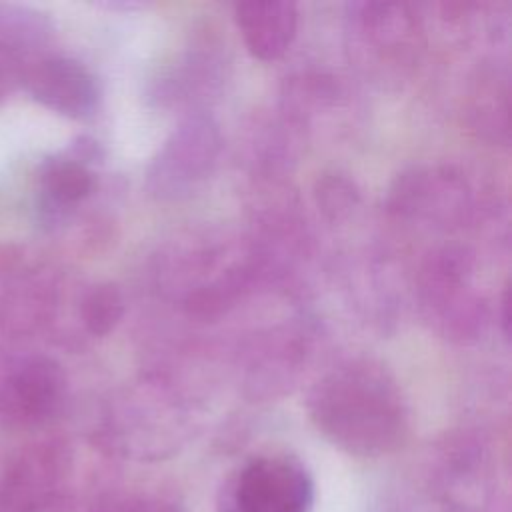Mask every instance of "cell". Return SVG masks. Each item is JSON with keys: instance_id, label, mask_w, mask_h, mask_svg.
<instances>
[{"instance_id": "obj_1", "label": "cell", "mask_w": 512, "mask_h": 512, "mask_svg": "<svg viewBox=\"0 0 512 512\" xmlns=\"http://www.w3.org/2000/svg\"><path fill=\"white\" fill-rule=\"evenodd\" d=\"M306 410L330 444L358 458L396 452L410 430L408 408L396 382L368 362H352L324 374L310 388Z\"/></svg>"}, {"instance_id": "obj_2", "label": "cell", "mask_w": 512, "mask_h": 512, "mask_svg": "<svg viewBox=\"0 0 512 512\" xmlns=\"http://www.w3.org/2000/svg\"><path fill=\"white\" fill-rule=\"evenodd\" d=\"M310 470L292 454H258L218 486L214 512H314Z\"/></svg>"}, {"instance_id": "obj_3", "label": "cell", "mask_w": 512, "mask_h": 512, "mask_svg": "<svg viewBox=\"0 0 512 512\" xmlns=\"http://www.w3.org/2000/svg\"><path fill=\"white\" fill-rule=\"evenodd\" d=\"M74 454L60 438H48L16 452L0 474V512H68Z\"/></svg>"}, {"instance_id": "obj_4", "label": "cell", "mask_w": 512, "mask_h": 512, "mask_svg": "<svg viewBox=\"0 0 512 512\" xmlns=\"http://www.w3.org/2000/svg\"><path fill=\"white\" fill-rule=\"evenodd\" d=\"M494 492V468L486 446L462 434L446 438L432 454L418 504L426 512H486Z\"/></svg>"}, {"instance_id": "obj_5", "label": "cell", "mask_w": 512, "mask_h": 512, "mask_svg": "<svg viewBox=\"0 0 512 512\" xmlns=\"http://www.w3.org/2000/svg\"><path fill=\"white\" fill-rule=\"evenodd\" d=\"M68 400L58 360L40 352L0 356V424L34 430L54 422Z\"/></svg>"}, {"instance_id": "obj_6", "label": "cell", "mask_w": 512, "mask_h": 512, "mask_svg": "<svg viewBox=\"0 0 512 512\" xmlns=\"http://www.w3.org/2000/svg\"><path fill=\"white\" fill-rule=\"evenodd\" d=\"M186 440V420L176 400L156 394L112 408L100 430L104 450L140 460L166 458Z\"/></svg>"}, {"instance_id": "obj_7", "label": "cell", "mask_w": 512, "mask_h": 512, "mask_svg": "<svg viewBox=\"0 0 512 512\" xmlns=\"http://www.w3.org/2000/svg\"><path fill=\"white\" fill-rule=\"evenodd\" d=\"M218 152L220 132L214 120L204 114L188 116L148 166V192L158 200L188 196L212 172Z\"/></svg>"}, {"instance_id": "obj_8", "label": "cell", "mask_w": 512, "mask_h": 512, "mask_svg": "<svg viewBox=\"0 0 512 512\" xmlns=\"http://www.w3.org/2000/svg\"><path fill=\"white\" fill-rule=\"evenodd\" d=\"M352 50L364 68L404 70L420 48V24L408 6L362 2L350 6Z\"/></svg>"}, {"instance_id": "obj_9", "label": "cell", "mask_w": 512, "mask_h": 512, "mask_svg": "<svg viewBox=\"0 0 512 512\" xmlns=\"http://www.w3.org/2000/svg\"><path fill=\"white\" fill-rule=\"evenodd\" d=\"M62 304L58 274L34 260L0 288V334L12 340L38 338L52 330Z\"/></svg>"}, {"instance_id": "obj_10", "label": "cell", "mask_w": 512, "mask_h": 512, "mask_svg": "<svg viewBox=\"0 0 512 512\" xmlns=\"http://www.w3.org/2000/svg\"><path fill=\"white\" fill-rule=\"evenodd\" d=\"M20 88L40 106L72 120L90 118L100 100L96 76L76 58L58 52L26 66Z\"/></svg>"}, {"instance_id": "obj_11", "label": "cell", "mask_w": 512, "mask_h": 512, "mask_svg": "<svg viewBox=\"0 0 512 512\" xmlns=\"http://www.w3.org/2000/svg\"><path fill=\"white\" fill-rule=\"evenodd\" d=\"M96 176L92 166L70 152L46 156L38 164L34 188V214L44 230L60 228L72 212L92 196Z\"/></svg>"}, {"instance_id": "obj_12", "label": "cell", "mask_w": 512, "mask_h": 512, "mask_svg": "<svg viewBox=\"0 0 512 512\" xmlns=\"http://www.w3.org/2000/svg\"><path fill=\"white\" fill-rule=\"evenodd\" d=\"M390 206L402 216L452 222L464 216L468 192L458 174L450 170L412 168L398 176L390 190Z\"/></svg>"}, {"instance_id": "obj_13", "label": "cell", "mask_w": 512, "mask_h": 512, "mask_svg": "<svg viewBox=\"0 0 512 512\" xmlns=\"http://www.w3.org/2000/svg\"><path fill=\"white\" fill-rule=\"evenodd\" d=\"M234 20L248 52L264 62L286 54L296 38L298 8L284 0H252L234 6Z\"/></svg>"}, {"instance_id": "obj_14", "label": "cell", "mask_w": 512, "mask_h": 512, "mask_svg": "<svg viewBox=\"0 0 512 512\" xmlns=\"http://www.w3.org/2000/svg\"><path fill=\"white\" fill-rule=\"evenodd\" d=\"M56 36L50 16L34 6L0 2V58L24 72L40 56L52 52Z\"/></svg>"}, {"instance_id": "obj_15", "label": "cell", "mask_w": 512, "mask_h": 512, "mask_svg": "<svg viewBox=\"0 0 512 512\" xmlns=\"http://www.w3.org/2000/svg\"><path fill=\"white\" fill-rule=\"evenodd\" d=\"M126 310L122 290L112 282H98L80 294L76 314L84 332L90 336L110 334Z\"/></svg>"}, {"instance_id": "obj_16", "label": "cell", "mask_w": 512, "mask_h": 512, "mask_svg": "<svg viewBox=\"0 0 512 512\" xmlns=\"http://www.w3.org/2000/svg\"><path fill=\"white\" fill-rule=\"evenodd\" d=\"M90 512H188L182 500L150 488L104 490Z\"/></svg>"}, {"instance_id": "obj_17", "label": "cell", "mask_w": 512, "mask_h": 512, "mask_svg": "<svg viewBox=\"0 0 512 512\" xmlns=\"http://www.w3.org/2000/svg\"><path fill=\"white\" fill-rule=\"evenodd\" d=\"M314 198H316L320 212L328 220L336 222V220L346 218L356 208L360 194L352 180H348L342 174L332 172V174H322L318 178L316 188H314Z\"/></svg>"}, {"instance_id": "obj_18", "label": "cell", "mask_w": 512, "mask_h": 512, "mask_svg": "<svg viewBox=\"0 0 512 512\" xmlns=\"http://www.w3.org/2000/svg\"><path fill=\"white\" fill-rule=\"evenodd\" d=\"M30 262L28 252L14 242H0V288H4Z\"/></svg>"}, {"instance_id": "obj_19", "label": "cell", "mask_w": 512, "mask_h": 512, "mask_svg": "<svg viewBox=\"0 0 512 512\" xmlns=\"http://www.w3.org/2000/svg\"><path fill=\"white\" fill-rule=\"evenodd\" d=\"M20 82H22V70L0 58V108L16 90H20Z\"/></svg>"}, {"instance_id": "obj_20", "label": "cell", "mask_w": 512, "mask_h": 512, "mask_svg": "<svg viewBox=\"0 0 512 512\" xmlns=\"http://www.w3.org/2000/svg\"><path fill=\"white\" fill-rule=\"evenodd\" d=\"M500 306H502V332L508 338L510 336V294H508V290H504Z\"/></svg>"}]
</instances>
